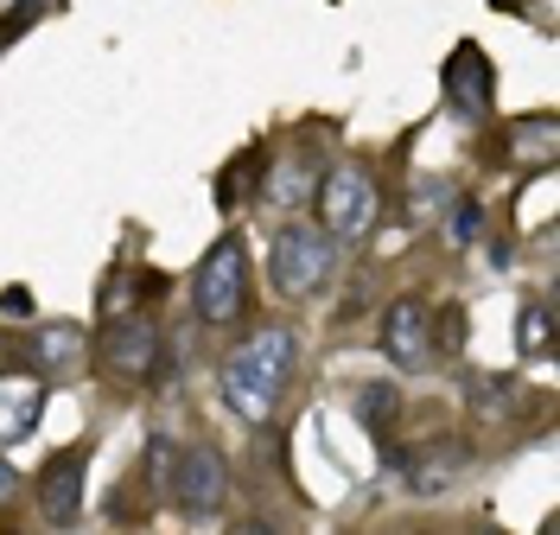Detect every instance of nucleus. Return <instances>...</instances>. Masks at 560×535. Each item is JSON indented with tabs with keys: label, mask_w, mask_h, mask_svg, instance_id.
Listing matches in <instances>:
<instances>
[{
	"label": "nucleus",
	"mask_w": 560,
	"mask_h": 535,
	"mask_svg": "<svg viewBox=\"0 0 560 535\" xmlns=\"http://www.w3.org/2000/svg\"><path fill=\"white\" fill-rule=\"evenodd\" d=\"M318 223L331 236H370V223H376V178L363 166H331L318 178Z\"/></svg>",
	"instance_id": "obj_5"
},
{
	"label": "nucleus",
	"mask_w": 560,
	"mask_h": 535,
	"mask_svg": "<svg viewBox=\"0 0 560 535\" xmlns=\"http://www.w3.org/2000/svg\"><path fill=\"white\" fill-rule=\"evenodd\" d=\"M33 363L38 370H70V363H83V325H45L33 332Z\"/></svg>",
	"instance_id": "obj_14"
},
{
	"label": "nucleus",
	"mask_w": 560,
	"mask_h": 535,
	"mask_svg": "<svg viewBox=\"0 0 560 535\" xmlns=\"http://www.w3.org/2000/svg\"><path fill=\"white\" fill-rule=\"evenodd\" d=\"M516 345H523V357L555 351V306H548V300H528L523 306V338H516Z\"/></svg>",
	"instance_id": "obj_16"
},
{
	"label": "nucleus",
	"mask_w": 560,
	"mask_h": 535,
	"mask_svg": "<svg viewBox=\"0 0 560 535\" xmlns=\"http://www.w3.org/2000/svg\"><path fill=\"white\" fill-rule=\"evenodd\" d=\"M83 472H90V446H65L58 460L38 472V510L51 523H77L83 516Z\"/></svg>",
	"instance_id": "obj_8"
},
{
	"label": "nucleus",
	"mask_w": 560,
	"mask_h": 535,
	"mask_svg": "<svg viewBox=\"0 0 560 535\" xmlns=\"http://www.w3.org/2000/svg\"><path fill=\"white\" fill-rule=\"evenodd\" d=\"M65 0H13L7 7V20H0V45H13V38H26L38 26V13H58Z\"/></svg>",
	"instance_id": "obj_18"
},
{
	"label": "nucleus",
	"mask_w": 560,
	"mask_h": 535,
	"mask_svg": "<svg viewBox=\"0 0 560 535\" xmlns=\"http://www.w3.org/2000/svg\"><path fill=\"white\" fill-rule=\"evenodd\" d=\"M401 478H408L415 498H446L465 478V440H427L415 460L401 465Z\"/></svg>",
	"instance_id": "obj_11"
},
{
	"label": "nucleus",
	"mask_w": 560,
	"mask_h": 535,
	"mask_svg": "<svg viewBox=\"0 0 560 535\" xmlns=\"http://www.w3.org/2000/svg\"><path fill=\"white\" fill-rule=\"evenodd\" d=\"M153 293H166L160 275H108L103 293H96V306H103V319H121V313H135L140 300H153Z\"/></svg>",
	"instance_id": "obj_13"
},
{
	"label": "nucleus",
	"mask_w": 560,
	"mask_h": 535,
	"mask_svg": "<svg viewBox=\"0 0 560 535\" xmlns=\"http://www.w3.org/2000/svg\"><path fill=\"white\" fill-rule=\"evenodd\" d=\"M166 491H173V503L191 523H205V516H217V510L230 503V465H223L217 446H185V453L166 465Z\"/></svg>",
	"instance_id": "obj_4"
},
{
	"label": "nucleus",
	"mask_w": 560,
	"mask_h": 535,
	"mask_svg": "<svg viewBox=\"0 0 560 535\" xmlns=\"http://www.w3.org/2000/svg\"><path fill=\"white\" fill-rule=\"evenodd\" d=\"M191 300H198V319H210V325H236V319H243V306H248V255H243V236H223V243L198 261Z\"/></svg>",
	"instance_id": "obj_3"
},
{
	"label": "nucleus",
	"mask_w": 560,
	"mask_h": 535,
	"mask_svg": "<svg viewBox=\"0 0 560 535\" xmlns=\"http://www.w3.org/2000/svg\"><path fill=\"white\" fill-rule=\"evenodd\" d=\"M13 485H20V478H13V465H7V460H0V503H7V498H13Z\"/></svg>",
	"instance_id": "obj_23"
},
{
	"label": "nucleus",
	"mask_w": 560,
	"mask_h": 535,
	"mask_svg": "<svg viewBox=\"0 0 560 535\" xmlns=\"http://www.w3.org/2000/svg\"><path fill=\"white\" fill-rule=\"evenodd\" d=\"M395 408H401L395 383H363V395H357V421H363L370 433H383L388 421H395Z\"/></svg>",
	"instance_id": "obj_17"
},
{
	"label": "nucleus",
	"mask_w": 560,
	"mask_h": 535,
	"mask_svg": "<svg viewBox=\"0 0 560 535\" xmlns=\"http://www.w3.org/2000/svg\"><path fill=\"white\" fill-rule=\"evenodd\" d=\"M490 7H503V13H510V7H528V0H490Z\"/></svg>",
	"instance_id": "obj_24"
},
{
	"label": "nucleus",
	"mask_w": 560,
	"mask_h": 535,
	"mask_svg": "<svg viewBox=\"0 0 560 535\" xmlns=\"http://www.w3.org/2000/svg\"><path fill=\"white\" fill-rule=\"evenodd\" d=\"M243 185H248V153H243V160H236V166H230V173H223V185H217V205L230 211V205L243 198Z\"/></svg>",
	"instance_id": "obj_21"
},
{
	"label": "nucleus",
	"mask_w": 560,
	"mask_h": 535,
	"mask_svg": "<svg viewBox=\"0 0 560 535\" xmlns=\"http://www.w3.org/2000/svg\"><path fill=\"white\" fill-rule=\"evenodd\" d=\"M45 415V376L38 370H0V446L26 440Z\"/></svg>",
	"instance_id": "obj_10"
},
{
	"label": "nucleus",
	"mask_w": 560,
	"mask_h": 535,
	"mask_svg": "<svg viewBox=\"0 0 560 535\" xmlns=\"http://www.w3.org/2000/svg\"><path fill=\"white\" fill-rule=\"evenodd\" d=\"M555 153H560L555 115H528V121H516V128H510V160H516V166L548 173V166H555Z\"/></svg>",
	"instance_id": "obj_12"
},
{
	"label": "nucleus",
	"mask_w": 560,
	"mask_h": 535,
	"mask_svg": "<svg viewBox=\"0 0 560 535\" xmlns=\"http://www.w3.org/2000/svg\"><path fill=\"white\" fill-rule=\"evenodd\" d=\"M383 357L395 370H427L433 363V313L420 306L415 293L383 313Z\"/></svg>",
	"instance_id": "obj_7"
},
{
	"label": "nucleus",
	"mask_w": 560,
	"mask_h": 535,
	"mask_svg": "<svg viewBox=\"0 0 560 535\" xmlns=\"http://www.w3.org/2000/svg\"><path fill=\"white\" fill-rule=\"evenodd\" d=\"M300 198H313V160H306V147L287 153L280 173H275V185H268V205H300Z\"/></svg>",
	"instance_id": "obj_15"
},
{
	"label": "nucleus",
	"mask_w": 560,
	"mask_h": 535,
	"mask_svg": "<svg viewBox=\"0 0 560 535\" xmlns=\"http://www.w3.org/2000/svg\"><path fill=\"white\" fill-rule=\"evenodd\" d=\"M0 313H13V319H26V313H33V293H26V287H13V293H0Z\"/></svg>",
	"instance_id": "obj_22"
},
{
	"label": "nucleus",
	"mask_w": 560,
	"mask_h": 535,
	"mask_svg": "<svg viewBox=\"0 0 560 535\" xmlns=\"http://www.w3.org/2000/svg\"><path fill=\"white\" fill-rule=\"evenodd\" d=\"M446 243H453V249L478 243V205H471V198H465V205H453V217H446Z\"/></svg>",
	"instance_id": "obj_19"
},
{
	"label": "nucleus",
	"mask_w": 560,
	"mask_h": 535,
	"mask_svg": "<svg viewBox=\"0 0 560 535\" xmlns=\"http://www.w3.org/2000/svg\"><path fill=\"white\" fill-rule=\"evenodd\" d=\"M331 243H338V236H331L325 223H287L275 236V255H268L275 293L300 300V293H313V287L331 281V268H338V249H331Z\"/></svg>",
	"instance_id": "obj_2"
},
{
	"label": "nucleus",
	"mask_w": 560,
	"mask_h": 535,
	"mask_svg": "<svg viewBox=\"0 0 560 535\" xmlns=\"http://www.w3.org/2000/svg\"><path fill=\"white\" fill-rule=\"evenodd\" d=\"M287 376H293V332L287 325H261L223 357V408L236 421H248V428H268Z\"/></svg>",
	"instance_id": "obj_1"
},
{
	"label": "nucleus",
	"mask_w": 560,
	"mask_h": 535,
	"mask_svg": "<svg viewBox=\"0 0 560 535\" xmlns=\"http://www.w3.org/2000/svg\"><path fill=\"white\" fill-rule=\"evenodd\" d=\"M446 103L465 115V121H485L490 103H497V77H490V58L478 45H458L446 58Z\"/></svg>",
	"instance_id": "obj_9"
},
{
	"label": "nucleus",
	"mask_w": 560,
	"mask_h": 535,
	"mask_svg": "<svg viewBox=\"0 0 560 535\" xmlns=\"http://www.w3.org/2000/svg\"><path fill=\"white\" fill-rule=\"evenodd\" d=\"M471 395H478L485 408H503V402L516 395V383H510V376H471Z\"/></svg>",
	"instance_id": "obj_20"
},
{
	"label": "nucleus",
	"mask_w": 560,
	"mask_h": 535,
	"mask_svg": "<svg viewBox=\"0 0 560 535\" xmlns=\"http://www.w3.org/2000/svg\"><path fill=\"white\" fill-rule=\"evenodd\" d=\"M103 370L115 376V383H147V376L160 370V319H147V313H121V319H108Z\"/></svg>",
	"instance_id": "obj_6"
}]
</instances>
